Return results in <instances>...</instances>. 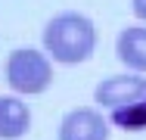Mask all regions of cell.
Returning <instances> with one entry per match:
<instances>
[{
	"label": "cell",
	"mask_w": 146,
	"mask_h": 140,
	"mask_svg": "<svg viewBox=\"0 0 146 140\" xmlns=\"http://www.w3.org/2000/svg\"><path fill=\"white\" fill-rule=\"evenodd\" d=\"M44 44L50 56L62 62V65H78L93 56L96 47V25L90 22L87 16H78V13H62L53 16L47 22L44 31Z\"/></svg>",
	"instance_id": "1"
},
{
	"label": "cell",
	"mask_w": 146,
	"mask_h": 140,
	"mask_svg": "<svg viewBox=\"0 0 146 140\" xmlns=\"http://www.w3.org/2000/svg\"><path fill=\"white\" fill-rule=\"evenodd\" d=\"M6 81L13 90L22 93H40L53 81V69L40 50H16L6 59Z\"/></svg>",
	"instance_id": "2"
},
{
	"label": "cell",
	"mask_w": 146,
	"mask_h": 140,
	"mask_svg": "<svg viewBox=\"0 0 146 140\" xmlns=\"http://www.w3.org/2000/svg\"><path fill=\"white\" fill-rule=\"evenodd\" d=\"M59 140H109V125L96 109H72L59 125Z\"/></svg>",
	"instance_id": "4"
},
{
	"label": "cell",
	"mask_w": 146,
	"mask_h": 140,
	"mask_svg": "<svg viewBox=\"0 0 146 140\" xmlns=\"http://www.w3.org/2000/svg\"><path fill=\"white\" fill-rule=\"evenodd\" d=\"M134 13H137V16L146 22V0H134Z\"/></svg>",
	"instance_id": "8"
},
{
	"label": "cell",
	"mask_w": 146,
	"mask_h": 140,
	"mask_svg": "<svg viewBox=\"0 0 146 140\" xmlns=\"http://www.w3.org/2000/svg\"><path fill=\"white\" fill-rule=\"evenodd\" d=\"M31 128V112L22 100L3 97L0 100V140H19Z\"/></svg>",
	"instance_id": "5"
},
{
	"label": "cell",
	"mask_w": 146,
	"mask_h": 140,
	"mask_svg": "<svg viewBox=\"0 0 146 140\" xmlns=\"http://www.w3.org/2000/svg\"><path fill=\"white\" fill-rule=\"evenodd\" d=\"M112 125L121 131H143L146 128V97L134 100L131 106L112 109Z\"/></svg>",
	"instance_id": "7"
},
{
	"label": "cell",
	"mask_w": 146,
	"mask_h": 140,
	"mask_svg": "<svg viewBox=\"0 0 146 140\" xmlns=\"http://www.w3.org/2000/svg\"><path fill=\"white\" fill-rule=\"evenodd\" d=\"M93 93H96V103H100V106H106V109H121V106H131L134 100L146 97V78H140V75L106 78Z\"/></svg>",
	"instance_id": "3"
},
{
	"label": "cell",
	"mask_w": 146,
	"mask_h": 140,
	"mask_svg": "<svg viewBox=\"0 0 146 140\" xmlns=\"http://www.w3.org/2000/svg\"><path fill=\"white\" fill-rule=\"evenodd\" d=\"M115 53L134 72H146V28H124L118 34Z\"/></svg>",
	"instance_id": "6"
}]
</instances>
